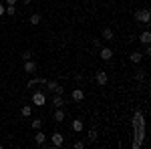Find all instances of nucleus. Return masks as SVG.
<instances>
[{"instance_id":"nucleus-1","label":"nucleus","mask_w":151,"mask_h":149,"mask_svg":"<svg viewBox=\"0 0 151 149\" xmlns=\"http://www.w3.org/2000/svg\"><path fill=\"white\" fill-rule=\"evenodd\" d=\"M145 141V117L141 111H135L133 113V143L131 147L139 149Z\"/></svg>"},{"instance_id":"nucleus-2","label":"nucleus","mask_w":151,"mask_h":149,"mask_svg":"<svg viewBox=\"0 0 151 149\" xmlns=\"http://www.w3.org/2000/svg\"><path fill=\"white\" fill-rule=\"evenodd\" d=\"M135 20L141 22V24H149L151 10H149V8H141V10H137V12H135Z\"/></svg>"},{"instance_id":"nucleus-3","label":"nucleus","mask_w":151,"mask_h":149,"mask_svg":"<svg viewBox=\"0 0 151 149\" xmlns=\"http://www.w3.org/2000/svg\"><path fill=\"white\" fill-rule=\"evenodd\" d=\"M32 103H35L36 107H42V105H47V97H45V93H42V91L32 93Z\"/></svg>"},{"instance_id":"nucleus-4","label":"nucleus","mask_w":151,"mask_h":149,"mask_svg":"<svg viewBox=\"0 0 151 149\" xmlns=\"http://www.w3.org/2000/svg\"><path fill=\"white\" fill-rule=\"evenodd\" d=\"M45 85H47V89H48V91H52L55 95H63V91H65V89H63V87L58 85L57 81H47Z\"/></svg>"},{"instance_id":"nucleus-5","label":"nucleus","mask_w":151,"mask_h":149,"mask_svg":"<svg viewBox=\"0 0 151 149\" xmlns=\"http://www.w3.org/2000/svg\"><path fill=\"white\" fill-rule=\"evenodd\" d=\"M95 81H97V85H107V81H109V75H107V71H97V75H95Z\"/></svg>"},{"instance_id":"nucleus-6","label":"nucleus","mask_w":151,"mask_h":149,"mask_svg":"<svg viewBox=\"0 0 151 149\" xmlns=\"http://www.w3.org/2000/svg\"><path fill=\"white\" fill-rule=\"evenodd\" d=\"M50 141H52V147H60V145L65 143V137H63L60 133H52V135H50Z\"/></svg>"},{"instance_id":"nucleus-7","label":"nucleus","mask_w":151,"mask_h":149,"mask_svg":"<svg viewBox=\"0 0 151 149\" xmlns=\"http://www.w3.org/2000/svg\"><path fill=\"white\" fill-rule=\"evenodd\" d=\"M24 71L28 73V75H32L36 71V63L32 60V58H28V60H24Z\"/></svg>"},{"instance_id":"nucleus-8","label":"nucleus","mask_w":151,"mask_h":149,"mask_svg":"<svg viewBox=\"0 0 151 149\" xmlns=\"http://www.w3.org/2000/svg\"><path fill=\"white\" fill-rule=\"evenodd\" d=\"M99 57L103 58V60H111V58H113V50L105 46V48H101V50H99Z\"/></svg>"},{"instance_id":"nucleus-9","label":"nucleus","mask_w":151,"mask_h":149,"mask_svg":"<svg viewBox=\"0 0 151 149\" xmlns=\"http://www.w3.org/2000/svg\"><path fill=\"white\" fill-rule=\"evenodd\" d=\"M129 60H131V63H135V65H139L141 60H143V53H139V50L131 53V57H129Z\"/></svg>"},{"instance_id":"nucleus-10","label":"nucleus","mask_w":151,"mask_h":149,"mask_svg":"<svg viewBox=\"0 0 151 149\" xmlns=\"http://www.w3.org/2000/svg\"><path fill=\"white\" fill-rule=\"evenodd\" d=\"M70 129H73L75 133H81V131H83V121H81V119H75V121L70 123Z\"/></svg>"},{"instance_id":"nucleus-11","label":"nucleus","mask_w":151,"mask_h":149,"mask_svg":"<svg viewBox=\"0 0 151 149\" xmlns=\"http://www.w3.org/2000/svg\"><path fill=\"white\" fill-rule=\"evenodd\" d=\"M40 20H42V16H40L38 12H35V14H30V18H28V22L32 24V26H38V24H40Z\"/></svg>"},{"instance_id":"nucleus-12","label":"nucleus","mask_w":151,"mask_h":149,"mask_svg":"<svg viewBox=\"0 0 151 149\" xmlns=\"http://www.w3.org/2000/svg\"><path fill=\"white\" fill-rule=\"evenodd\" d=\"M85 99V91L83 89H73V101H83Z\"/></svg>"},{"instance_id":"nucleus-13","label":"nucleus","mask_w":151,"mask_h":149,"mask_svg":"<svg viewBox=\"0 0 151 149\" xmlns=\"http://www.w3.org/2000/svg\"><path fill=\"white\" fill-rule=\"evenodd\" d=\"M55 121H57V123H63V121H65V111H63V107L55 109Z\"/></svg>"},{"instance_id":"nucleus-14","label":"nucleus","mask_w":151,"mask_h":149,"mask_svg":"<svg viewBox=\"0 0 151 149\" xmlns=\"http://www.w3.org/2000/svg\"><path fill=\"white\" fill-rule=\"evenodd\" d=\"M52 105H55V109L63 107V105H65V99H63V95H55V97H52Z\"/></svg>"},{"instance_id":"nucleus-15","label":"nucleus","mask_w":151,"mask_h":149,"mask_svg":"<svg viewBox=\"0 0 151 149\" xmlns=\"http://www.w3.org/2000/svg\"><path fill=\"white\" fill-rule=\"evenodd\" d=\"M35 141H36V145H45V141H47V135L42 133V131H38L35 135Z\"/></svg>"},{"instance_id":"nucleus-16","label":"nucleus","mask_w":151,"mask_h":149,"mask_svg":"<svg viewBox=\"0 0 151 149\" xmlns=\"http://www.w3.org/2000/svg\"><path fill=\"white\" fill-rule=\"evenodd\" d=\"M139 40L143 42V45H149V42H151V32H149V30H145V32H141Z\"/></svg>"},{"instance_id":"nucleus-17","label":"nucleus","mask_w":151,"mask_h":149,"mask_svg":"<svg viewBox=\"0 0 151 149\" xmlns=\"http://www.w3.org/2000/svg\"><path fill=\"white\" fill-rule=\"evenodd\" d=\"M103 38L105 40H113V38H115V32H113L111 28H105L103 30Z\"/></svg>"},{"instance_id":"nucleus-18","label":"nucleus","mask_w":151,"mask_h":149,"mask_svg":"<svg viewBox=\"0 0 151 149\" xmlns=\"http://www.w3.org/2000/svg\"><path fill=\"white\" fill-rule=\"evenodd\" d=\"M20 113H22V117H30L32 115V107L30 105H24L22 109H20Z\"/></svg>"},{"instance_id":"nucleus-19","label":"nucleus","mask_w":151,"mask_h":149,"mask_svg":"<svg viewBox=\"0 0 151 149\" xmlns=\"http://www.w3.org/2000/svg\"><path fill=\"white\" fill-rule=\"evenodd\" d=\"M89 141H91V143H95V141H97V131H95V129H91V131H89Z\"/></svg>"},{"instance_id":"nucleus-20","label":"nucleus","mask_w":151,"mask_h":149,"mask_svg":"<svg viewBox=\"0 0 151 149\" xmlns=\"http://www.w3.org/2000/svg\"><path fill=\"white\" fill-rule=\"evenodd\" d=\"M6 14L8 16H14L16 14V6H6Z\"/></svg>"},{"instance_id":"nucleus-21","label":"nucleus","mask_w":151,"mask_h":149,"mask_svg":"<svg viewBox=\"0 0 151 149\" xmlns=\"http://www.w3.org/2000/svg\"><path fill=\"white\" fill-rule=\"evenodd\" d=\"M40 127H42V121H40V119H35V121H32V129H36V131H38Z\"/></svg>"},{"instance_id":"nucleus-22","label":"nucleus","mask_w":151,"mask_h":149,"mask_svg":"<svg viewBox=\"0 0 151 149\" xmlns=\"http://www.w3.org/2000/svg\"><path fill=\"white\" fill-rule=\"evenodd\" d=\"M22 58H24V60H28V58H32V53H30V50H24V53H22Z\"/></svg>"},{"instance_id":"nucleus-23","label":"nucleus","mask_w":151,"mask_h":149,"mask_svg":"<svg viewBox=\"0 0 151 149\" xmlns=\"http://www.w3.org/2000/svg\"><path fill=\"white\" fill-rule=\"evenodd\" d=\"M143 77H145L143 71H137V73H135V79H137V81H143Z\"/></svg>"},{"instance_id":"nucleus-24","label":"nucleus","mask_w":151,"mask_h":149,"mask_svg":"<svg viewBox=\"0 0 151 149\" xmlns=\"http://www.w3.org/2000/svg\"><path fill=\"white\" fill-rule=\"evenodd\" d=\"M73 147H75V149H83V147H85V143H83V141H75Z\"/></svg>"},{"instance_id":"nucleus-25","label":"nucleus","mask_w":151,"mask_h":149,"mask_svg":"<svg viewBox=\"0 0 151 149\" xmlns=\"http://www.w3.org/2000/svg\"><path fill=\"white\" fill-rule=\"evenodd\" d=\"M6 14V4H0V16H4Z\"/></svg>"},{"instance_id":"nucleus-26","label":"nucleus","mask_w":151,"mask_h":149,"mask_svg":"<svg viewBox=\"0 0 151 149\" xmlns=\"http://www.w3.org/2000/svg\"><path fill=\"white\" fill-rule=\"evenodd\" d=\"M93 46H95V48H101V40H99V38H95V40H93Z\"/></svg>"},{"instance_id":"nucleus-27","label":"nucleus","mask_w":151,"mask_h":149,"mask_svg":"<svg viewBox=\"0 0 151 149\" xmlns=\"http://www.w3.org/2000/svg\"><path fill=\"white\" fill-rule=\"evenodd\" d=\"M143 55H151V46L145 45V50H143Z\"/></svg>"},{"instance_id":"nucleus-28","label":"nucleus","mask_w":151,"mask_h":149,"mask_svg":"<svg viewBox=\"0 0 151 149\" xmlns=\"http://www.w3.org/2000/svg\"><path fill=\"white\" fill-rule=\"evenodd\" d=\"M16 2H18V0H6V6H14Z\"/></svg>"},{"instance_id":"nucleus-29","label":"nucleus","mask_w":151,"mask_h":149,"mask_svg":"<svg viewBox=\"0 0 151 149\" xmlns=\"http://www.w3.org/2000/svg\"><path fill=\"white\" fill-rule=\"evenodd\" d=\"M30 2H32V0H22V4H24V6H28Z\"/></svg>"}]
</instances>
